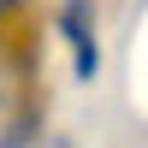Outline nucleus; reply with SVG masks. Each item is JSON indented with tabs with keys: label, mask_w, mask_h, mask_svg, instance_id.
Returning <instances> with one entry per match:
<instances>
[{
	"label": "nucleus",
	"mask_w": 148,
	"mask_h": 148,
	"mask_svg": "<svg viewBox=\"0 0 148 148\" xmlns=\"http://www.w3.org/2000/svg\"><path fill=\"white\" fill-rule=\"evenodd\" d=\"M59 30H65V42H71L77 83H95V71H101V47H95V6H89V0H65V6H59Z\"/></svg>",
	"instance_id": "1"
},
{
	"label": "nucleus",
	"mask_w": 148,
	"mask_h": 148,
	"mask_svg": "<svg viewBox=\"0 0 148 148\" xmlns=\"http://www.w3.org/2000/svg\"><path fill=\"white\" fill-rule=\"evenodd\" d=\"M12 6H18V0H0V12H12Z\"/></svg>",
	"instance_id": "2"
}]
</instances>
